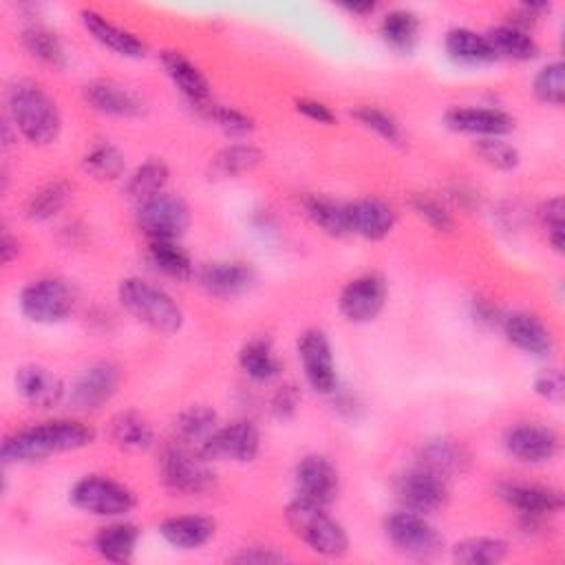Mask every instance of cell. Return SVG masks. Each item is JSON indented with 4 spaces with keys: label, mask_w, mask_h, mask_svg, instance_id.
<instances>
[{
    "label": "cell",
    "mask_w": 565,
    "mask_h": 565,
    "mask_svg": "<svg viewBox=\"0 0 565 565\" xmlns=\"http://www.w3.org/2000/svg\"><path fill=\"white\" fill-rule=\"evenodd\" d=\"M97 430L73 417L44 419L9 433L2 439L0 457L4 463H38L60 452H73L90 446Z\"/></svg>",
    "instance_id": "cell-1"
},
{
    "label": "cell",
    "mask_w": 565,
    "mask_h": 565,
    "mask_svg": "<svg viewBox=\"0 0 565 565\" xmlns=\"http://www.w3.org/2000/svg\"><path fill=\"white\" fill-rule=\"evenodd\" d=\"M7 119L31 146H51L62 132L55 99L33 79H15L7 88Z\"/></svg>",
    "instance_id": "cell-2"
},
{
    "label": "cell",
    "mask_w": 565,
    "mask_h": 565,
    "mask_svg": "<svg viewBox=\"0 0 565 565\" xmlns=\"http://www.w3.org/2000/svg\"><path fill=\"white\" fill-rule=\"evenodd\" d=\"M285 521L291 534L322 558H342L349 552V534L327 505L296 494L285 508Z\"/></svg>",
    "instance_id": "cell-3"
},
{
    "label": "cell",
    "mask_w": 565,
    "mask_h": 565,
    "mask_svg": "<svg viewBox=\"0 0 565 565\" xmlns=\"http://www.w3.org/2000/svg\"><path fill=\"white\" fill-rule=\"evenodd\" d=\"M117 300L128 316L157 333L172 335L183 327L185 316L179 302L166 289L152 285L146 278H124L117 287Z\"/></svg>",
    "instance_id": "cell-4"
},
{
    "label": "cell",
    "mask_w": 565,
    "mask_h": 565,
    "mask_svg": "<svg viewBox=\"0 0 565 565\" xmlns=\"http://www.w3.org/2000/svg\"><path fill=\"white\" fill-rule=\"evenodd\" d=\"M159 477L163 486L181 497H201L216 488L218 477L199 450L172 441L159 457Z\"/></svg>",
    "instance_id": "cell-5"
},
{
    "label": "cell",
    "mask_w": 565,
    "mask_h": 565,
    "mask_svg": "<svg viewBox=\"0 0 565 565\" xmlns=\"http://www.w3.org/2000/svg\"><path fill=\"white\" fill-rule=\"evenodd\" d=\"M18 309L29 322L60 324L75 313L77 291L60 276H40L20 289Z\"/></svg>",
    "instance_id": "cell-6"
},
{
    "label": "cell",
    "mask_w": 565,
    "mask_h": 565,
    "mask_svg": "<svg viewBox=\"0 0 565 565\" xmlns=\"http://www.w3.org/2000/svg\"><path fill=\"white\" fill-rule=\"evenodd\" d=\"M68 501L73 508L102 516L121 519L137 505V494L124 483L106 475H84L68 488Z\"/></svg>",
    "instance_id": "cell-7"
},
{
    "label": "cell",
    "mask_w": 565,
    "mask_h": 565,
    "mask_svg": "<svg viewBox=\"0 0 565 565\" xmlns=\"http://www.w3.org/2000/svg\"><path fill=\"white\" fill-rule=\"evenodd\" d=\"M384 536L395 552L415 561H433L444 550V536L428 516L406 508L384 519Z\"/></svg>",
    "instance_id": "cell-8"
},
{
    "label": "cell",
    "mask_w": 565,
    "mask_h": 565,
    "mask_svg": "<svg viewBox=\"0 0 565 565\" xmlns=\"http://www.w3.org/2000/svg\"><path fill=\"white\" fill-rule=\"evenodd\" d=\"M192 214L183 196L159 192L135 205L137 230L148 241H179L190 227Z\"/></svg>",
    "instance_id": "cell-9"
},
{
    "label": "cell",
    "mask_w": 565,
    "mask_h": 565,
    "mask_svg": "<svg viewBox=\"0 0 565 565\" xmlns=\"http://www.w3.org/2000/svg\"><path fill=\"white\" fill-rule=\"evenodd\" d=\"M393 490L402 508L426 516L439 512L450 499L448 479L415 461L395 477Z\"/></svg>",
    "instance_id": "cell-10"
},
{
    "label": "cell",
    "mask_w": 565,
    "mask_h": 565,
    "mask_svg": "<svg viewBox=\"0 0 565 565\" xmlns=\"http://www.w3.org/2000/svg\"><path fill=\"white\" fill-rule=\"evenodd\" d=\"M121 384V369L110 360L90 362L66 388V402L77 413H90L108 404Z\"/></svg>",
    "instance_id": "cell-11"
},
{
    "label": "cell",
    "mask_w": 565,
    "mask_h": 565,
    "mask_svg": "<svg viewBox=\"0 0 565 565\" xmlns=\"http://www.w3.org/2000/svg\"><path fill=\"white\" fill-rule=\"evenodd\" d=\"M199 452L212 463H252L260 452V430L252 419H232L227 424H218Z\"/></svg>",
    "instance_id": "cell-12"
},
{
    "label": "cell",
    "mask_w": 565,
    "mask_h": 565,
    "mask_svg": "<svg viewBox=\"0 0 565 565\" xmlns=\"http://www.w3.org/2000/svg\"><path fill=\"white\" fill-rule=\"evenodd\" d=\"M503 450L519 463L543 466L558 457L561 437L552 426L539 422H519L505 428L501 437Z\"/></svg>",
    "instance_id": "cell-13"
},
{
    "label": "cell",
    "mask_w": 565,
    "mask_h": 565,
    "mask_svg": "<svg viewBox=\"0 0 565 565\" xmlns=\"http://www.w3.org/2000/svg\"><path fill=\"white\" fill-rule=\"evenodd\" d=\"M296 353L309 388L329 397L340 386L329 335L322 329L302 331L296 342Z\"/></svg>",
    "instance_id": "cell-14"
},
{
    "label": "cell",
    "mask_w": 565,
    "mask_h": 565,
    "mask_svg": "<svg viewBox=\"0 0 565 565\" xmlns=\"http://www.w3.org/2000/svg\"><path fill=\"white\" fill-rule=\"evenodd\" d=\"M388 298L386 278L377 271H364L351 278L338 296V311L347 322L364 324L375 320Z\"/></svg>",
    "instance_id": "cell-15"
},
{
    "label": "cell",
    "mask_w": 565,
    "mask_h": 565,
    "mask_svg": "<svg viewBox=\"0 0 565 565\" xmlns=\"http://www.w3.org/2000/svg\"><path fill=\"white\" fill-rule=\"evenodd\" d=\"M194 280L203 294L230 300L249 291V287L256 282V271L245 260L218 258L199 265L194 271Z\"/></svg>",
    "instance_id": "cell-16"
},
{
    "label": "cell",
    "mask_w": 565,
    "mask_h": 565,
    "mask_svg": "<svg viewBox=\"0 0 565 565\" xmlns=\"http://www.w3.org/2000/svg\"><path fill=\"white\" fill-rule=\"evenodd\" d=\"M444 126L475 139L505 137L514 130V117L499 106H452L444 113Z\"/></svg>",
    "instance_id": "cell-17"
},
{
    "label": "cell",
    "mask_w": 565,
    "mask_h": 565,
    "mask_svg": "<svg viewBox=\"0 0 565 565\" xmlns=\"http://www.w3.org/2000/svg\"><path fill=\"white\" fill-rule=\"evenodd\" d=\"M501 331L505 340L521 353L539 360H550L556 351V340L552 329L532 311H510L501 318Z\"/></svg>",
    "instance_id": "cell-18"
},
{
    "label": "cell",
    "mask_w": 565,
    "mask_h": 565,
    "mask_svg": "<svg viewBox=\"0 0 565 565\" xmlns=\"http://www.w3.org/2000/svg\"><path fill=\"white\" fill-rule=\"evenodd\" d=\"M296 494L320 505H331L340 494V472L324 455H305L294 468Z\"/></svg>",
    "instance_id": "cell-19"
},
{
    "label": "cell",
    "mask_w": 565,
    "mask_h": 565,
    "mask_svg": "<svg viewBox=\"0 0 565 565\" xmlns=\"http://www.w3.org/2000/svg\"><path fill=\"white\" fill-rule=\"evenodd\" d=\"M497 497L519 516H539V519L558 514L565 503L561 490L543 483H530V481H501L497 486Z\"/></svg>",
    "instance_id": "cell-20"
},
{
    "label": "cell",
    "mask_w": 565,
    "mask_h": 565,
    "mask_svg": "<svg viewBox=\"0 0 565 565\" xmlns=\"http://www.w3.org/2000/svg\"><path fill=\"white\" fill-rule=\"evenodd\" d=\"M159 62L163 73L177 88V93L201 115L207 106L214 104L212 99V84L203 75V71L181 51H161Z\"/></svg>",
    "instance_id": "cell-21"
},
{
    "label": "cell",
    "mask_w": 565,
    "mask_h": 565,
    "mask_svg": "<svg viewBox=\"0 0 565 565\" xmlns=\"http://www.w3.org/2000/svg\"><path fill=\"white\" fill-rule=\"evenodd\" d=\"M82 97L88 108L115 119H135L141 117L146 110L143 99L132 88L115 79L99 77L86 82L82 88Z\"/></svg>",
    "instance_id": "cell-22"
},
{
    "label": "cell",
    "mask_w": 565,
    "mask_h": 565,
    "mask_svg": "<svg viewBox=\"0 0 565 565\" xmlns=\"http://www.w3.org/2000/svg\"><path fill=\"white\" fill-rule=\"evenodd\" d=\"M349 234L366 241L386 238L397 225V210L382 196H360L347 203Z\"/></svg>",
    "instance_id": "cell-23"
},
{
    "label": "cell",
    "mask_w": 565,
    "mask_h": 565,
    "mask_svg": "<svg viewBox=\"0 0 565 565\" xmlns=\"http://www.w3.org/2000/svg\"><path fill=\"white\" fill-rule=\"evenodd\" d=\"M13 384L18 395L38 411H49L66 399L64 382L46 366L29 362L15 369Z\"/></svg>",
    "instance_id": "cell-24"
},
{
    "label": "cell",
    "mask_w": 565,
    "mask_h": 565,
    "mask_svg": "<svg viewBox=\"0 0 565 565\" xmlns=\"http://www.w3.org/2000/svg\"><path fill=\"white\" fill-rule=\"evenodd\" d=\"M79 20L82 26L86 29V33L102 44L104 49L113 51L119 57L126 60H141L148 55V44L132 31L110 22L106 15H102L95 9H82L79 11Z\"/></svg>",
    "instance_id": "cell-25"
},
{
    "label": "cell",
    "mask_w": 565,
    "mask_h": 565,
    "mask_svg": "<svg viewBox=\"0 0 565 565\" xmlns=\"http://www.w3.org/2000/svg\"><path fill=\"white\" fill-rule=\"evenodd\" d=\"M159 536L174 550L192 552L207 545L216 534V521L207 514H174L157 525Z\"/></svg>",
    "instance_id": "cell-26"
},
{
    "label": "cell",
    "mask_w": 565,
    "mask_h": 565,
    "mask_svg": "<svg viewBox=\"0 0 565 565\" xmlns=\"http://www.w3.org/2000/svg\"><path fill=\"white\" fill-rule=\"evenodd\" d=\"M415 463L430 468L437 475L450 479L455 475H461L468 468L470 452L461 441L439 435V437H430L417 446Z\"/></svg>",
    "instance_id": "cell-27"
},
{
    "label": "cell",
    "mask_w": 565,
    "mask_h": 565,
    "mask_svg": "<svg viewBox=\"0 0 565 565\" xmlns=\"http://www.w3.org/2000/svg\"><path fill=\"white\" fill-rule=\"evenodd\" d=\"M139 536H141L139 527L121 516V519H110L108 523L97 527L90 545H93V552L108 563H128L137 552Z\"/></svg>",
    "instance_id": "cell-28"
},
{
    "label": "cell",
    "mask_w": 565,
    "mask_h": 565,
    "mask_svg": "<svg viewBox=\"0 0 565 565\" xmlns=\"http://www.w3.org/2000/svg\"><path fill=\"white\" fill-rule=\"evenodd\" d=\"M380 38L382 42L402 55H408L415 51V46L419 44V35H422V20L413 9L406 7H395L388 9L382 18H380Z\"/></svg>",
    "instance_id": "cell-29"
},
{
    "label": "cell",
    "mask_w": 565,
    "mask_h": 565,
    "mask_svg": "<svg viewBox=\"0 0 565 565\" xmlns=\"http://www.w3.org/2000/svg\"><path fill=\"white\" fill-rule=\"evenodd\" d=\"M444 51L452 62L461 66H486L497 62V55L486 35L468 26L448 29L444 35Z\"/></svg>",
    "instance_id": "cell-30"
},
{
    "label": "cell",
    "mask_w": 565,
    "mask_h": 565,
    "mask_svg": "<svg viewBox=\"0 0 565 565\" xmlns=\"http://www.w3.org/2000/svg\"><path fill=\"white\" fill-rule=\"evenodd\" d=\"M483 35H486L488 44L492 46L497 60L532 62L541 53V46L530 31H523L508 22H499V24L490 26Z\"/></svg>",
    "instance_id": "cell-31"
},
{
    "label": "cell",
    "mask_w": 565,
    "mask_h": 565,
    "mask_svg": "<svg viewBox=\"0 0 565 565\" xmlns=\"http://www.w3.org/2000/svg\"><path fill=\"white\" fill-rule=\"evenodd\" d=\"M238 369L252 382H274L282 375V362L267 338H249L238 349Z\"/></svg>",
    "instance_id": "cell-32"
},
{
    "label": "cell",
    "mask_w": 565,
    "mask_h": 565,
    "mask_svg": "<svg viewBox=\"0 0 565 565\" xmlns=\"http://www.w3.org/2000/svg\"><path fill=\"white\" fill-rule=\"evenodd\" d=\"M20 42L33 60H38L49 68H64L68 62L62 38L42 22H29L20 31Z\"/></svg>",
    "instance_id": "cell-33"
},
{
    "label": "cell",
    "mask_w": 565,
    "mask_h": 565,
    "mask_svg": "<svg viewBox=\"0 0 565 565\" xmlns=\"http://www.w3.org/2000/svg\"><path fill=\"white\" fill-rule=\"evenodd\" d=\"M110 441L128 452H146L154 446V430L150 422L137 411H121L108 424Z\"/></svg>",
    "instance_id": "cell-34"
},
{
    "label": "cell",
    "mask_w": 565,
    "mask_h": 565,
    "mask_svg": "<svg viewBox=\"0 0 565 565\" xmlns=\"http://www.w3.org/2000/svg\"><path fill=\"white\" fill-rule=\"evenodd\" d=\"M170 168L161 157H148L132 172L126 174L124 194L137 205L159 192L168 190Z\"/></svg>",
    "instance_id": "cell-35"
},
{
    "label": "cell",
    "mask_w": 565,
    "mask_h": 565,
    "mask_svg": "<svg viewBox=\"0 0 565 565\" xmlns=\"http://www.w3.org/2000/svg\"><path fill=\"white\" fill-rule=\"evenodd\" d=\"M265 159L263 150L249 141H234L223 146L210 161L212 179H236L252 172Z\"/></svg>",
    "instance_id": "cell-36"
},
{
    "label": "cell",
    "mask_w": 565,
    "mask_h": 565,
    "mask_svg": "<svg viewBox=\"0 0 565 565\" xmlns=\"http://www.w3.org/2000/svg\"><path fill=\"white\" fill-rule=\"evenodd\" d=\"M218 424H221L218 415L212 406H205V404L188 406L177 415L172 424L174 441L199 450L207 441V437L218 428Z\"/></svg>",
    "instance_id": "cell-37"
},
{
    "label": "cell",
    "mask_w": 565,
    "mask_h": 565,
    "mask_svg": "<svg viewBox=\"0 0 565 565\" xmlns=\"http://www.w3.org/2000/svg\"><path fill=\"white\" fill-rule=\"evenodd\" d=\"M510 554L508 541L501 536H466L450 547V558L459 565H497Z\"/></svg>",
    "instance_id": "cell-38"
},
{
    "label": "cell",
    "mask_w": 565,
    "mask_h": 565,
    "mask_svg": "<svg viewBox=\"0 0 565 565\" xmlns=\"http://www.w3.org/2000/svg\"><path fill=\"white\" fill-rule=\"evenodd\" d=\"M300 207L305 216L324 234L329 236H347L349 223H347V203H340L327 194H307L300 201Z\"/></svg>",
    "instance_id": "cell-39"
},
{
    "label": "cell",
    "mask_w": 565,
    "mask_h": 565,
    "mask_svg": "<svg viewBox=\"0 0 565 565\" xmlns=\"http://www.w3.org/2000/svg\"><path fill=\"white\" fill-rule=\"evenodd\" d=\"M148 263L172 280L194 278V260L179 241H148Z\"/></svg>",
    "instance_id": "cell-40"
},
{
    "label": "cell",
    "mask_w": 565,
    "mask_h": 565,
    "mask_svg": "<svg viewBox=\"0 0 565 565\" xmlns=\"http://www.w3.org/2000/svg\"><path fill=\"white\" fill-rule=\"evenodd\" d=\"M73 199V188L66 181H51L35 190L24 203V216L33 223H44L57 216Z\"/></svg>",
    "instance_id": "cell-41"
},
{
    "label": "cell",
    "mask_w": 565,
    "mask_h": 565,
    "mask_svg": "<svg viewBox=\"0 0 565 565\" xmlns=\"http://www.w3.org/2000/svg\"><path fill=\"white\" fill-rule=\"evenodd\" d=\"M82 170L97 181H117L126 174V157L115 143L97 141L84 152Z\"/></svg>",
    "instance_id": "cell-42"
},
{
    "label": "cell",
    "mask_w": 565,
    "mask_h": 565,
    "mask_svg": "<svg viewBox=\"0 0 565 565\" xmlns=\"http://www.w3.org/2000/svg\"><path fill=\"white\" fill-rule=\"evenodd\" d=\"M351 115L362 128L375 132L382 141H386L391 146H404L406 135L393 113H388L380 106H373V104H362V106L353 108Z\"/></svg>",
    "instance_id": "cell-43"
},
{
    "label": "cell",
    "mask_w": 565,
    "mask_h": 565,
    "mask_svg": "<svg viewBox=\"0 0 565 565\" xmlns=\"http://www.w3.org/2000/svg\"><path fill=\"white\" fill-rule=\"evenodd\" d=\"M532 95L547 106L565 102V64L561 60L545 62L532 77Z\"/></svg>",
    "instance_id": "cell-44"
},
{
    "label": "cell",
    "mask_w": 565,
    "mask_h": 565,
    "mask_svg": "<svg viewBox=\"0 0 565 565\" xmlns=\"http://www.w3.org/2000/svg\"><path fill=\"white\" fill-rule=\"evenodd\" d=\"M475 152L486 166H490L499 172H512L521 166L519 148L514 143H510L505 137L475 139Z\"/></svg>",
    "instance_id": "cell-45"
},
{
    "label": "cell",
    "mask_w": 565,
    "mask_h": 565,
    "mask_svg": "<svg viewBox=\"0 0 565 565\" xmlns=\"http://www.w3.org/2000/svg\"><path fill=\"white\" fill-rule=\"evenodd\" d=\"M201 115L205 119H210L230 139H243V137L252 135L254 128H256V121L247 113H243L238 108H232V106L216 104V102L212 106H207Z\"/></svg>",
    "instance_id": "cell-46"
},
{
    "label": "cell",
    "mask_w": 565,
    "mask_h": 565,
    "mask_svg": "<svg viewBox=\"0 0 565 565\" xmlns=\"http://www.w3.org/2000/svg\"><path fill=\"white\" fill-rule=\"evenodd\" d=\"M539 223L554 252H563L565 245V203L561 194L545 199L539 207Z\"/></svg>",
    "instance_id": "cell-47"
},
{
    "label": "cell",
    "mask_w": 565,
    "mask_h": 565,
    "mask_svg": "<svg viewBox=\"0 0 565 565\" xmlns=\"http://www.w3.org/2000/svg\"><path fill=\"white\" fill-rule=\"evenodd\" d=\"M411 210L435 232H452L455 230V216L448 210L444 201H439L433 194H413L411 196Z\"/></svg>",
    "instance_id": "cell-48"
},
{
    "label": "cell",
    "mask_w": 565,
    "mask_h": 565,
    "mask_svg": "<svg viewBox=\"0 0 565 565\" xmlns=\"http://www.w3.org/2000/svg\"><path fill=\"white\" fill-rule=\"evenodd\" d=\"M532 391L554 404H561L565 397V380L558 366H543L532 377Z\"/></svg>",
    "instance_id": "cell-49"
},
{
    "label": "cell",
    "mask_w": 565,
    "mask_h": 565,
    "mask_svg": "<svg viewBox=\"0 0 565 565\" xmlns=\"http://www.w3.org/2000/svg\"><path fill=\"white\" fill-rule=\"evenodd\" d=\"M298 406H300V388L291 382L280 384L269 397V413L278 422L291 419L298 413Z\"/></svg>",
    "instance_id": "cell-50"
},
{
    "label": "cell",
    "mask_w": 565,
    "mask_h": 565,
    "mask_svg": "<svg viewBox=\"0 0 565 565\" xmlns=\"http://www.w3.org/2000/svg\"><path fill=\"white\" fill-rule=\"evenodd\" d=\"M232 563H241V565H274V563H285L287 556L274 547H263V545H249V547H241L236 554L230 556Z\"/></svg>",
    "instance_id": "cell-51"
},
{
    "label": "cell",
    "mask_w": 565,
    "mask_h": 565,
    "mask_svg": "<svg viewBox=\"0 0 565 565\" xmlns=\"http://www.w3.org/2000/svg\"><path fill=\"white\" fill-rule=\"evenodd\" d=\"M294 108H296L298 115H302L305 119H309L313 124H320V126H333L335 124V113L331 110V106H327L320 99L300 97V99H296Z\"/></svg>",
    "instance_id": "cell-52"
},
{
    "label": "cell",
    "mask_w": 565,
    "mask_h": 565,
    "mask_svg": "<svg viewBox=\"0 0 565 565\" xmlns=\"http://www.w3.org/2000/svg\"><path fill=\"white\" fill-rule=\"evenodd\" d=\"M470 316L475 318V322L483 324V327H499L503 313L499 311V307L486 298H472L470 300Z\"/></svg>",
    "instance_id": "cell-53"
},
{
    "label": "cell",
    "mask_w": 565,
    "mask_h": 565,
    "mask_svg": "<svg viewBox=\"0 0 565 565\" xmlns=\"http://www.w3.org/2000/svg\"><path fill=\"white\" fill-rule=\"evenodd\" d=\"M18 254H20V243H18V238L9 232V227H2V236H0V256H2V263L9 265Z\"/></svg>",
    "instance_id": "cell-54"
},
{
    "label": "cell",
    "mask_w": 565,
    "mask_h": 565,
    "mask_svg": "<svg viewBox=\"0 0 565 565\" xmlns=\"http://www.w3.org/2000/svg\"><path fill=\"white\" fill-rule=\"evenodd\" d=\"M340 9H344L347 13L355 15V18H366L373 15L377 11V4L371 0H362V2H340Z\"/></svg>",
    "instance_id": "cell-55"
}]
</instances>
